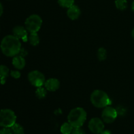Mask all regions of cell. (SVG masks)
Returning <instances> with one entry per match:
<instances>
[{"mask_svg": "<svg viewBox=\"0 0 134 134\" xmlns=\"http://www.w3.org/2000/svg\"><path fill=\"white\" fill-rule=\"evenodd\" d=\"M0 48L3 54L7 56H14L20 53L21 42L14 35H7L2 39Z\"/></svg>", "mask_w": 134, "mask_h": 134, "instance_id": "cell-1", "label": "cell"}, {"mask_svg": "<svg viewBox=\"0 0 134 134\" xmlns=\"http://www.w3.org/2000/svg\"><path fill=\"white\" fill-rule=\"evenodd\" d=\"M87 114L83 108L76 107L69 112L68 120L73 127H81L86 122Z\"/></svg>", "mask_w": 134, "mask_h": 134, "instance_id": "cell-2", "label": "cell"}, {"mask_svg": "<svg viewBox=\"0 0 134 134\" xmlns=\"http://www.w3.org/2000/svg\"><path fill=\"white\" fill-rule=\"evenodd\" d=\"M92 104L97 108H105L111 105V99L108 95L102 90L94 91L90 95Z\"/></svg>", "mask_w": 134, "mask_h": 134, "instance_id": "cell-3", "label": "cell"}, {"mask_svg": "<svg viewBox=\"0 0 134 134\" xmlns=\"http://www.w3.org/2000/svg\"><path fill=\"white\" fill-rule=\"evenodd\" d=\"M16 120V116L14 111L9 109L0 110V126L2 127H11Z\"/></svg>", "mask_w": 134, "mask_h": 134, "instance_id": "cell-4", "label": "cell"}, {"mask_svg": "<svg viewBox=\"0 0 134 134\" xmlns=\"http://www.w3.org/2000/svg\"><path fill=\"white\" fill-rule=\"evenodd\" d=\"M43 20L40 16L37 14H32L27 18L25 21V26L26 30L30 33L37 32L42 26Z\"/></svg>", "mask_w": 134, "mask_h": 134, "instance_id": "cell-5", "label": "cell"}, {"mask_svg": "<svg viewBox=\"0 0 134 134\" xmlns=\"http://www.w3.org/2000/svg\"><path fill=\"white\" fill-rule=\"evenodd\" d=\"M27 78L30 84L36 87H42L46 81L44 74L39 70H33L29 72Z\"/></svg>", "mask_w": 134, "mask_h": 134, "instance_id": "cell-6", "label": "cell"}, {"mask_svg": "<svg viewBox=\"0 0 134 134\" xmlns=\"http://www.w3.org/2000/svg\"><path fill=\"white\" fill-rule=\"evenodd\" d=\"M117 116L118 113L116 109L110 106L105 107L102 113V120L107 123H111L113 122Z\"/></svg>", "mask_w": 134, "mask_h": 134, "instance_id": "cell-7", "label": "cell"}, {"mask_svg": "<svg viewBox=\"0 0 134 134\" xmlns=\"http://www.w3.org/2000/svg\"><path fill=\"white\" fill-rule=\"evenodd\" d=\"M99 118H93L89 121L88 128L94 134H100L104 130V123Z\"/></svg>", "mask_w": 134, "mask_h": 134, "instance_id": "cell-8", "label": "cell"}, {"mask_svg": "<svg viewBox=\"0 0 134 134\" xmlns=\"http://www.w3.org/2000/svg\"><path fill=\"white\" fill-rule=\"evenodd\" d=\"M13 35L19 39H22L24 42L28 41L27 30L26 28L22 26H16L13 30Z\"/></svg>", "mask_w": 134, "mask_h": 134, "instance_id": "cell-9", "label": "cell"}, {"mask_svg": "<svg viewBox=\"0 0 134 134\" xmlns=\"http://www.w3.org/2000/svg\"><path fill=\"white\" fill-rule=\"evenodd\" d=\"M44 87L49 91H55L58 90L60 86V82L56 78H49L46 80Z\"/></svg>", "mask_w": 134, "mask_h": 134, "instance_id": "cell-10", "label": "cell"}, {"mask_svg": "<svg viewBox=\"0 0 134 134\" xmlns=\"http://www.w3.org/2000/svg\"><path fill=\"white\" fill-rule=\"evenodd\" d=\"M81 11L80 8L77 5H72L71 7H70L69 8H68V11H67V14H68V17L70 18L71 20H77V18H79V17L81 16Z\"/></svg>", "mask_w": 134, "mask_h": 134, "instance_id": "cell-11", "label": "cell"}, {"mask_svg": "<svg viewBox=\"0 0 134 134\" xmlns=\"http://www.w3.org/2000/svg\"><path fill=\"white\" fill-rule=\"evenodd\" d=\"M12 63L14 68L18 70H22L26 66V60L24 56H21L20 55H17L13 56Z\"/></svg>", "mask_w": 134, "mask_h": 134, "instance_id": "cell-12", "label": "cell"}, {"mask_svg": "<svg viewBox=\"0 0 134 134\" xmlns=\"http://www.w3.org/2000/svg\"><path fill=\"white\" fill-rule=\"evenodd\" d=\"M9 69L5 65H0V83L5 84L7 78L9 76Z\"/></svg>", "mask_w": 134, "mask_h": 134, "instance_id": "cell-13", "label": "cell"}, {"mask_svg": "<svg viewBox=\"0 0 134 134\" xmlns=\"http://www.w3.org/2000/svg\"><path fill=\"white\" fill-rule=\"evenodd\" d=\"M74 127L69 122H64L60 127V132L62 134H71Z\"/></svg>", "mask_w": 134, "mask_h": 134, "instance_id": "cell-14", "label": "cell"}, {"mask_svg": "<svg viewBox=\"0 0 134 134\" xmlns=\"http://www.w3.org/2000/svg\"><path fill=\"white\" fill-rule=\"evenodd\" d=\"M28 41L30 42V44L32 45L33 46L37 45L40 41V38L37 32L30 33V35H28Z\"/></svg>", "mask_w": 134, "mask_h": 134, "instance_id": "cell-15", "label": "cell"}, {"mask_svg": "<svg viewBox=\"0 0 134 134\" xmlns=\"http://www.w3.org/2000/svg\"><path fill=\"white\" fill-rule=\"evenodd\" d=\"M10 128L13 134H24V129L19 123H15Z\"/></svg>", "mask_w": 134, "mask_h": 134, "instance_id": "cell-16", "label": "cell"}, {"mask_svg": "<svg viewBox=\"0 0 134 134\" xmlns=\"http://www.w3.org/2000/svg\"><path fill=\"white\" fill-rule=\"evenodd\" d=\"M35 95H36L37 97L39 99H44L47 95V89H46L45 87H37L36 90H35Z\"/></svg>", "mask_w": 134, "mask_h": 134, "instance_id": "cell-17", "label": "cell"}, {"mask_svg": "<svg viewBox=\"0 0 134 134\" xmlns=\"http://www.w3.org/2000/svg\"><path fill=\"white\" fill-rule=\"evenodd\" d=\"M115 5L119 10H126L128 7V1L126 0H116L115 1Z\"/></svg>", "mask_w": 134, "mask_h": 134, "instance_id": "cell-18", "label": "cell"}, {"mask_svg": "<svg viewBox=\"0 0 134 134\" xmlns=\"http://www.w3.org/2000/svg\"><path fill=\"white\" fill-rule=\"evenodd\" d=\"M60 6L64 8H69L74 5L75 0H58Z\"/></svg>", "mask_w": 134, "mask_h": 134, "instance_id": "cell-19", "label": "cell"}, {"mask_svg": "<svg viewBox=\"0 0 134 134\" xmlns=\"http://www.w3.org/2000/svg\"><path fill=\"white\" fill-rule=\"evenodd\" d=\"M107 51L103 47H100L99 49L98 50V53H97V56H98V59L99 60H104L107 58Z\"/></svg>", "mask_w": 134, "mask_h": 134, "instance_id": "cell-20", "label": "cell"}, {"mask_svg": "<svg viewBox=\"0 0 134 134\" xmlns=\"http://www.w3.org/2000/svg\"><path fill=\"white\" fill-rule=\"evenodd\" d=\"M71 134H86V133L81 127H74Z\"/></svg>", "mask_w": 134, "mask_h": 134, "instance_id": "cell-21", "label": "cell"}, {"mask_svg": "<svg viewBox=\"0 0 134 134\" xmlns=\"http://www.w3.org/2000/svg\"><path fill=\"white\" fill-rule=\"evenodd\" d=\"M10 74V76H11L13 78H14V79L20 78L21 76L20 72L18 70H12Z\"/></svg>", "mask_w": 134, "mask_h": 134, "instance_id": "cell-22", "label": "cell"}, {"mask_svg": "<svg viewBox=\"0 0 134 134\" xmlns=\"http://www.w3.org/2000/svg\"><path fill=\"white\" fill-rule=\"evenodd\" d=\"M0 134H13L10 127H3L0 130Z\"/></svg>", "mask_w": 134, "mask_h": 134, "instance_id": "cell-23", "label": "cell"}, {"mask_svg": "<svg viewBox=\"0 0 134 134\" xmlns=\"http://www.w3.org/2000/svg\"><path fill=\"white\" fill-rule=\"evenodd\" d=\"M118 114H120V115H124L126 113V109L122 107V106H119V109L116 110Z\"/></svg>", "mask_w": 134, "mask_h": 134, "instance_id": "cell-24", "label": "cell"}, {"mask_svg": "<svg viewBox=\"0 0 134 134\" xmlns=\"http://www.w3.org/2000/svg\"><path fill=\"white\" fill-rule=\"evenodd\" d=\"M100 134H112V133H111V131H109V130H103Z\"/></svg>", "mask_w": 134, "mask_h": 134, "instance_id": "cell-25", "label": "cell"}, {"mask_svg": "<svg viewBox=\"0 0 134 134\" xmlns=\"http://www.w3.org/2000/svg\"><path fill=\"white\" fill-rule=\"evenodd\" d=\"M3 12V8L2 4H1V3L0 2V17L2 15Z\"/></svg>", "mask_w": 134, "mask_h": 134, "instance_id": "cell-26", "label": "cell"}, {"mask_svg": "<svg viewBox=\"0 0 134 134\" xmlns=\"http://www.w3.org/2000/svg\"><path fill=\"white\" fill-rule=\"evenodd\" d=\"M132 11L134 12V1H133V3H132Z\"/></svg>", "mask_w": 134, "mask_h": 134, "instance_id": "cell-27", "label": "cell"}, {"mask_svg": "<svg viewBox=\"0 0 134 134\" xmlns=\"http://www.w3.org/2000/svg\"><path fill=\"white\" fill-rule=\"evenodd\" d=\"M132 38H133V39H134V28L133 29V30H132Z\"/></svg>", "mask_w": 134, "mask_h": 134, "instance_id": "cell-28", "label": "cell"}]
</instances>
